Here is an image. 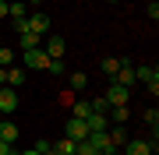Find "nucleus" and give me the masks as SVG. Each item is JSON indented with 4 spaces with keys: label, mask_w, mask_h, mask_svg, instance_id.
<instances>
[{
    "label": "nucleus",
    "mask_w": 159,
    "mask_h": 155,
    "mask_svg": "<svg viewBox=\"0 0 159 155\" xmlns=\"http://www.w3.org/2000/svg\"><path fill=\"white\" fill-rule=\"evenodd\" d=\"M14 109H18V92H14L11 85H0V113L11 116Z\"/></svg>",
    "instance_id": "nucleus-3"
},
{
    "label": "nucleus",
    "mask_w": 159,
    "mask_h": 155,
    "mask_svg": "<svg viewBox=\"0 0 159 155\" xmlns=\"http://www.w3.org/2000/svg\"><path fill=\"white\" fill-rule=\"evenodd\" d=\"M14 32H18V35H25V32H29V21H25V18H21V21H14Z\"/></svg>",
    "instance_id": "nucleus-29"
},
{
    "label": "nucleus",
    "mask_w": 159,
    "mask_h": 155,
    "mask_svg": "<svg viewBox=\"0 0 159 155\" xmlns=\"http://www.w3.org/2000/svg\"><path fill=\"white\" fill-rule=\"evenodd\" d=\"M53 148H57V155H74V152H78V144H74L71 138H64L60 144H53Z\"/></svg>",
    "instance_id": "nucleus-16"
},
{
    "label": "nucleus",
    "mask_w": 159,
    "mask_h": 155,
    "mask_svg": "<svg viewBox=\"0 0 159 155\" xmlns=\"http://www.w3.org/2000/svg\"><path fill=\"white\" fill-rule=\"evenodd\" d=\"M43 155H57V148H50V152H43Z\"/></svg>",
    "instance_id": "nucleus-33"
},
{
    "label": "nucleus",
    "mask_w": 159,
    "mask_h": 155,
    "mask_svg": "<svg viewBox=\"0 0 159 155\" xmlns=\"http://www.w3.org/2000/svg\"><path fill=\"white\" fill-rule=\"evenodd\" d=\"M14 138H18V127L11 120H4V123H0V141H11L14 144Z\"/></svg>",
    "instance_id": "nucleus-14"
},
{
    "label": "nucleus",
    "mask_w": 159,
    "mask_h": 155,
    "mask_svg": "<svg viewBox=\"0 0 159 155\" xmlns=\"http://www.w3.org/2000/svg\"><path fill=\"white\" fill-rule=\"evenodd\" d=\"M7 85H11V88L25 85V71H21V67H7Z\"/></svg>",
    "instance_id": "nucleus-15"
},
{
    "label": "nucleus",
    "mask_w": 159,
    "mask_h": 155,
    "mask_svg": "<svg viewBox=\"0 0 159 155\" xmlns=\"http://www.w3.org/2000/svg\"><path fill=\"white\" fill-rule=\"evenodd\" d=\"M0 155H18V152H14L11 141H0Z\"/></svg>",
    "instance_id": "nucleus-27"
},
{
    "label": "nucleus",
    "mask_w": 159,
    "mask_h": 155,
    "mask_svg": "<svg viewBox=\"0 0 159 155\" xmlns=\"http://www.w3.org/2000/svg\"><path fill=\"white\" fill-rule=\"evenodd\" d=\"M7 18H14V21L29 18V14H25V0H11V4H7Z\"/></svg>",
    "instance_id": "nucleus-12"
},
{
    "label": "nucleus",
    "mask_w": 159,
    "mask_h": 155,
    "mask_svg": "<svg viewBox=\"0 0 159 155\" xmlns=\"http://www.w3.org/2000/svg\"><path fill=\"white\" fill-rule=\"evenodd\" d=\"M110 4H120V0H110Z\"/></svg>",
    "instance_id": "nucleus-35"
},
{
    "label": "nucleus",
    "mask_w": 159,
    "mask_h": 155,
    "mask_svg": "<svg viewBox=\"0 0 159 155\" xmlns=\"http://www.w3.org/2000/svg\"><path fill=\"white\" fill-rule=\"evenodd\" d=\"M14 63V50H4L0 46V67H11Z\"/></svg>",
    "instance_id": "nucleus-23"
},
{
    "label": "nucleus",
    "mask_w": 159,
    "mask_h": 155,
    "mask_svg": "<svg viewBox=\"0 0 159 155\" xmlns=\"http://www.w3.org/2000/svg\"><path fill=\"white\" fill-rule=\"evenodd\" d=\"M134 78H138V81H145L152 95L159 92V71H156V67H138V71H134Z\"/></svg>",
    "instance_id": "nucleus-6"
},
{
    "label": "nucleus",
    "mask_w": 159,
    "mask_h": 155,
    "mask_svg": "<svg viewBox=\"0 0 159 155\" xmlns=\"http://www.w3.org/2000/svg\"><path fill=\"white\" fill-rule=\"evenodd\" d=\"M35 46H39V35H35V32H25L21 35V50H35Z\"/></svg>",
    "instance_id": "nucleus-20"
},
{
    "label": "nucleus",
    "mask_w": 159,
    "mask_h": 155,
    "mask_svg": "<svg viewBox=\"0 0 159 155\" xmlns=\"http://www.w3.org/2000/svg\"><path fill=\"white\" fill-rule=\"evenodd\" d=\"M89 113H92V106H89V102H74V109H71V116H78V120H85Z\"/></svg>",
    "instance_id": "nucleus-21"
},
{
    "label": "nucleus",
    "mask_w": 159,
    "mask_h": 155,
    "mask_svg": "<svg viewBox=\"0 0 159 155\" xmlns=\"http://www.w3.org/2000/svg\"><path fill=\"white\" fill-rule=\"evenodd\" d=\"M102 99H106L110 106H127V99H131V88H124V85H117V81H113V85H110V92L102 95Z\"/></svg>",
    "instance_id": "nucleus-4"
},
{
    "label": "nucleus",
    "mask_w": 159,
    "mask_h": 155,
    "mask_svg": "<svg viewBox=\"0 0 159 155\" xmlns=\"http://www.w3.org/2000/svg\"><path fill=\"white\" fill-rule=\"evenodd\" d=\"M0 85H7V67H0Z\"/></svg>",
    "instance_id": "nucleus-30"
},
{
    "label": "nucleus",
    "mask_w": 159,
    "mask_h": 155,
    "mask_svg": "<svg viewBox=\"0 0 159 155\" xmlns=\"http://www.w3.org/2000/svg\"><path fill=\"white\" fill-rule=\"evenodd\" d=\"M46 71H50V74H64V63H60V60H50V67H46Z\"/></svg>",
    "instance_id": "nucleus-25"
},
{
    "label": "nucleus",
    "mask_w": 159,
    "mask_h": 155,
    "mask_svg": "<svg viewBox=\"0 0 159 155\" xmlns=\"http://www.w3.org/2000/svg\"><path fill=\"white\" fill-rule=\"evenodd\" d=\"M74 155H99V148L85 138V141H78V152H74Z\"/></svg>",
    "instance_id": "nucleus-19"
},
{
    "label": "nucleus",
    "mask_w": 159,
    "mask_h": 155,
    "mask_svg": "<svg viewBox=\"0 0 159 155\" xmlns=\"http://www.w3.org/2000/svg\"><path fill=\"white\" fill-rule=\"evenodd\" d=\"M50 148H53V144L46 141V138H39V141H35V152H39V155H43V152H50Z\"/></svg>",
    "instance_id": "nucleus-28"
},
{
    "label": "nucleus",
    "mask_w": 159,
    "mask_h": 155,
    "mask_svg": "<svg viewBox=\"0 0 159 155\" xmlns=\"http://www.w3.org/2000/svg\"><path fill=\"white\" fill-rule=\"evenodd\" d=\"M145 123L152 127V131L159 127V109H156V106H148V109H145Z\"/></svg>",
    "instance_id": "nucleus-22"
},
{
    "label": "nucleus",
    "mask_w": 159,
    "mask_h": 155,
    "mask_svg": "<svg viewBox=\"0 0 159 155\" xmlns=\"http://www.w3.org/2000/svg\"><path fill=\"white\" fill-rule=\"evenodd\" d=\"M64 50H67V42H64L60 35H53V39L46 42V50H43V53H46L50 60H60V57H64Z\"/></svg>",
    "instance_id": "nucleus-9"
},
{
    "label": "nucleus",
    "mask_w": 159,
    "mask_h": 155,
    "mask_svg": "<svg viewBox=\"0 0 159 155\" xmlns=\"http://www.w3.org/2000/svg\"><path fill=\"white\" fill-rule=\"evenodd\" d=\"M18 155H39V152H35V148H29V152H18Z\"/></svg>",
    "instance_id": "nucleus-32"
},
{
    "label": "nucleus",
    "mask_w": 159,
    "mask_h": 155,
    "mask_svg": "<svg viewBox=\"0 0 159 155\" xmlns=\"http://www.w3.org/2000/svg\"><path fill=\"white\" fill-rule=\"evenodd\" d=\"M85 127H89V134H96V131H106L110 120H106V113H89L85 116Z\"/></svg>",
    "instance_id": "nucleus-10"
},
{
    "label": "nucleus",
    "mask_w": 159,
    "mask_h": 155,
    "mask_svg": "<svg viewBox=\"0 0 159 155\" xmlns=\"http://www.w3.org/2000/svg\"><path fill=\"white\" fill-rule=\"evenodd\" d=\"M127 116H131V109H127V106H110L106 120H113V123H127Z\"/></svg>",
    "instance_id": "nucleus-11"
},
{
    "label": "nucleus",
    "mask_w": 159,
    "mask_h": 155,
    "mask_svg": "<svg viewBox=\"0 0 159 155\" xmlns=\"http://www.w3.org/2000/svg\"><path fill=\"white\" fill-rule=\"evenodd\" d=\"M89 141L96 144V148H106V144H110V134L106 131H96V134H89Z\"/></svg>",
    "instance_id": "nucleus-18"
},
{
    "label": "nucleus",
    "mask_w": 159,
    "mask_h": 155,
    "mask_svg": "<svg viewBox=\"0 0 159 155\" xmlns=\"http://www.w3.org/2000/svg\"><path fill=\"white\" fill-rule=\"evenodd\" d=\"M124 155H156V131H152V141H127Z\"/></svg>",
    "instance_id": "nucleus-2"
},
{
    "label": "nucleus",
    "mask_w": 159,
    "mask_h": 155,
    "mask_svg": "<svg viewBox=\"0 0 159 155\" xmlns=\"http://www.w3.org/2000/svg\"><path fill=\"white\" fill-rule=\"evenodd\" d=\"M92 106V113H110V102L106 99H96V102H89Z\"/></svg>",
    "instance_id": "nucleus-24"
},
{
    "label": "nucleus",
    "mask_w": 159,
    "mask_h": 155,
    "mask_svg": "<svg viewBox=\"0 0 159 155\" xmlns=\"http://www.w3.org/2000/svg\"><path fill=\"white\" fill-rule=\"evenodd\" d=\"M64 138H71L74 144H78V141H85V138H89V127H85V120L71 116V120H67V134H64Z\"/></svg>",
    "instance_id": "nucleus-5"
},
{
    "label": "nucleus",
    "mask_w": 159,
    "mask_h": 155,
    "mask_svg": "<svg viewBox=\"0 0 159 155\" xmlns=\"http://www.w3.org/2000/svg\"><path fill=\"white\" fill-rule=\"evenodd\" d=\"M148 18H152V21H159V4H156V0H148Z\"/></svg>",
    "instance_id": "nucleus-26"
},
{
    "label": "nucleus",
    "mask_w": 159,
    "mask_h": 155,
    "mask_svg": "<svg viewBox=\"0 0 159 155\" xmlns=\"http://www.w3.org/2000/svg\"><path fill=\"white\" fill-rule=\"evenodd\" d=\"M25 21H29V32H35V35L50 32V14H43V11H35L32 18H25Z\"/></svg>",
    "instance_id": "nucleus-7"
},
{
    "label": "nucleus",
    "mask_w": 159,
    "mask_h": 155,
    "mask_svg": "<svg viewBox=\"0 0 159 155\" xmlns=\"http://www.w3.org/2000/svg\"><path fill=\"white\" fill-rule=\"evenodd\" d=\"M113 81H117V85H124V88H131V85H134V67H131V63L127 60H120V71H117V74H113Z\"/></svg>",
    "instance_id": "nucleus-8"
},
{
    "label": "nucleus",
    "mask_w": 159,
    "mask_h": 155,
    "mask_svg": "<svg viewBox=\"0 0 159 155\" xmlns=\"http://www.w3.org/2000/svg\"><path fill=\"white\" fill-rule=\"evenodd\" d=\"M29 4H35V7H39V4H43V0H29Z\"/></svg>",
    "instance_id": "nucleus-34"
},
{
    "label": "nucleus",
    "mask_w": 159,
    "mask_h": 155,
    "mask_svg": "<svg viewBox=\"0 0 159 155\" xmlns=\"http://www.w3.org/2000/svg\"><path fill=\"white\" fill-rule=\"evenodd\" d=\"M0 18H7V0H0Z\"/></svg>",
    "instance_id": "nucleus-31"
},
{
    "label": "nucleus",
    "mask_w": 159,
    "mask_h": 155,
    "mask_svg": "<svg viewBox=\"0 0 159 155\" xmlns=\"http://www.w3.org/2000/svg\"><path fill=\"white\" fill-rule=\"evenodd\" d=\"M117 71H120V60H117V57H106V60H102V74H110V78H113Z\"/></svg>",
    "instance_id": "nucleus-17"
},
{
    "label": "nucleus",
    "mask_w": 159,
    "mask_h": 155,
    "mask_svg": "<svg viewBox=\"0 0 159 155\" xmlns=\"http://www.w3.org/2000/svg\"><path fill=\"white\" fill-rule=\"evenodd\" d=\"M67 85H71V92H81V88L89 85V74H81V71H74V74L67 78Z\"/></svg>",
    "instance_id": "nucleus-13"
},
{
    "label": "nucleus",
    "mask_w": 159,
    "mask_h": 155,
    "mask_svg": "<svg viewBox=\"0 0 159 155\" xmlns=\"http://www.w3.org/2000/svg\"><path fill=\"white\" fill-rule=\"evenodd\" d=\"M25 67H29V71H46V67H50V57L43 53V46L25 50Z\"/></svg>",
    "instance_id": "nucleus-1"
}]
</instances>
